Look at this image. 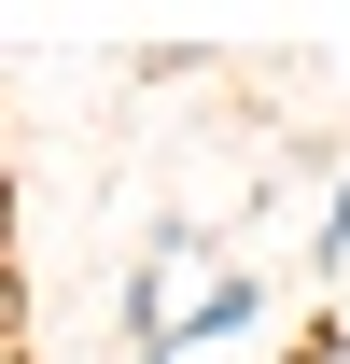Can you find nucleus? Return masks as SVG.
Here are the masks:
<instances>
[{"label":"nucleus","mask_w":350,"mask_h":364,"mask_svg":"<svg viewBox=\"0 0 350 364\" xmlns=\"http://www.w3.org/2000/svg\"><path fill=\"white\" fill-rule=\"evenodd\" d=\"M140 309H154V336H182V322H211V309H238V280H211V267H196V252H169Z\"/></svg>","instance_id":"1"},{"label":"nucleus","mask_w":350,"mask_h":364,"mask_svg":"<svg viewBox=\"0 0 350 364\" xmlns=\"http://www.w3.org/2000/svg\"><path fill=\"white\" fill-rule=\"evenodd\" d=\"M308 364H350V350H308Z\"/></svg>","instance_id":"2"}]
</instances>
